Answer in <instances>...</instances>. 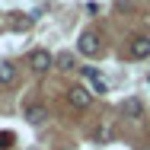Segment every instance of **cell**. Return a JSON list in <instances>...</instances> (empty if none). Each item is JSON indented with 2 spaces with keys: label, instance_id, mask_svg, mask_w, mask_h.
Returning <instances> with one entry per match:
<instances>
[{
  "label": "cell",
  "instance_id": "1",
  "mask_svg": "<svg viewBox=\"0 0 150 150\" xmlns=\"http://www.w3.org/2000/svg\"><path fill=\"white\" fill-rule=\"evenodd\" d=\"M102 51V45H99V32L96 29H86L80 35V54H86V58H96Z\"/></svg>",
  "mask_w": 150,
  "mask_h": 150
},
{
  "label": "cell",
  "instance_id": "2",
  "mask_svg": "<svg viewBox=\"0 0 150 150\" xmlns=\"http://www.w3.org/2000/svg\"><path fill=\"white\" fill-rule=\"evenodd\" d=\"M29 67L35 70V74H45V70H51V67H54V58H51L48 51H42V48H38V51H32V54H29Z\"/></svg>",
  "mask_w": 150,
  "mask_h": 150
},
{
  "label": "cell",
  "instance_id": "3",
  "mask_svg": "<svg viewBox=\"0 0 150 150\" xmlns=\"http://www.w3.org/2000/svg\"><path fill=\"white\" fill-rule=\"evenodd\" d=\"M67 99H70V105H74V109H86V105L93 102V93L86 90V86H70Z\"/></svg>",
  "mask_w": 150,
  "mask_h": 150
},
{
  "label": "cell",
  "instance_id": "4",
  "mask_svg": "<svg viewBox=\"0 0 150 150\" xmlns=\"http://www.w3.org/2000/svg\"><path fill=\"white\" fill-rule=\"evenodd\" d=\"M26 118H29L32 125H42V121L48 118V105H42V102H29V105H26Z\"/></svg>",
  "mask_w": 150,
  "mask_h": 150
},
{
  "label": "cell",
  "instance_id": "5",
  "mask_svg": "<svg viewBox=\"0 0 150 150\" xmlns=\"http://www.w3.org/2000/svg\"><path fill=\"white\" fill-rule=\"evenodd\" d=\"M131 54L134 58H150V38L147 35H141V38L131 42Z\"/></svg>",
  "mask_w": 150,
  "mask_h": 150
},
{
  "label": "cell",
  "instance_id": "6",
  "mask_svg": "<svg viewBox=\"0 0 150 150\" xmlns=\"http://www.w3.org/2000/svg\"><path fill=\"white\" fill-rule=\"evenodd\" d=\"M121 112H125L128 118H137V115L144 112V105H141V99H128V102L121 105Z\"/></svg>",
  "mask_w": 150,
  "mask_h": 150
},
{
  "label": "cell",
  "instance_id": "7",
  "mask_svg": "<svg viewBox=\"0 0 150 150\" xmlns=\"http://www.w3.org/2000/svg\"><path fill=\"white\" fill-rule=\"evenodd\" d=\"M54 64H58L61 70H74V67H77V61H74V54H70V51H61L58 58H54Z\"/></svg>",
  "mask_w": 150,
  "mask_h": 150
},
{
  "label": "cell",
  "instance_id": "8",
  "mask_svg": "<svg viewBox=\"0 0 150 150\" xmlns=\"http://www.w3.org/2000/svg\"><path fill=\"white\" fill-rule=\"evenodd\" d=\"M13 77H16V67H13L10 61H3V64H0V83H10Z\"/></svg>",
  "mask_w": 150,
  "mask_h": 150
},
{
  "label": "cell",
  "instance_id": "9",
  "mask_svg": "<svg viewBox=\"0 0 150 150\" xmlns=\"http://www.w3.org/2000/svg\"><path fill=\"white\" fill-rule=\"evenodd\" d=\"M10 147H13V131H6V134L0 131V150H10Z\"/></svg>",
  "mask_w": 150,
  "mask_h": 150
},
{
  "label": "cell",
  "instance_id": "10",
  "mask_svg": "<svg viewBox=\"0 0 150 150\" xmlns=\"http://www.w3.org/2000/svg\"><path fill=\"white\" fill-rule=\"evenodd\" d=\"M13 26H16V29H26V26H32V19H26V16L16 13V23H13Z\"/></svg>",
  "mask_w": 150,
  "mask_h": 150
},
{
  "label": "cell",
  "instance_id": "11",
  "mask_svg": "<svg viewBox=\"0 0 150 150\" xmlns=\"http://www.w3.org/2000/svg\"><path fill=\"white\" fill-rule=\"evenodd\" d=\"M83 77H86V80H99V74H96V67H83Z\"/></svg>",
  "mask_w": 150,
  "mask_h": 150
}]
</instances>
